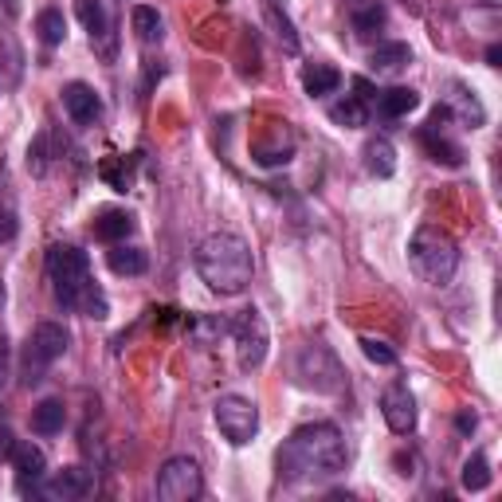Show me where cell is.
Segmentation results:
<instances>
[{
	"instance_id": "cell-1",
	"label": "cell",
	"mask_w": 502,
	"mask_h": 502,
	"mask_svg": "<svg viewBox=\"0 0 502 502\" xmlns=\"http://www.w3.org/2000/svg\"><path fill=\"white\" fill-rule=\"evenodd\" d=\"M279 479L286 483H303V479H333L338 471H345V439L338 432V424H303L291 439L279 448Z\"/></svg>"
},
{
	"instance_id": "cell-2",
	"label": "cell",
	"mask_w": 502,
	"mask_h": 502,
	"mask_svg": "<svg viewBox=\"0 0 502 502\" xmlns=\"http://www.w3.org/2000/svg\"><path fill=\"white\" fill-rule=\"evenodd\" d=\"M47 275L55 283V298L59 306L75 310L82 318H106V294L94 286L91 279V259L87 251L71 247V244H55L47 251Z\"/></svg>"
},
{
	"instance_id": "cell-3",
	"label": "cell",
	"mask_w": 502,
	"mask_h": 502,
	"mask_svg": "<svg viewBox=\"0 0 502 502\" xmlns=\"http://www.w3.org/2000/svg\"><path fill=\"white\" fill-rule=\"evenodd\" d=\"M251 247L236 232H212L208 240L197 247V275L208 283V291L217 294H244L251 283Z\"/></svg>"
},
{
	"instance_id": "cell-4",
	"label": "cell",
	"mask_w": 502,
	"mask_h": 502,
	"mask_svg": "<svg viewBox=\"0 0 502 502\" xmlns=\"http://www.w3.org/2000/svg\"><path fill=\"white\" fill-rule=\"evenodd\" d=\"M409 263L424 283L448 286L456 279V267H459V247L444 228L424 224V228H416V236L409 240Z\"/></svg>"
},
{
	"instance_id": "cell-5",
	"label": "cell",
	"mask_w": 502,
	"mask_h": 502,
	"mask_svg": "<svg viewBox=\"0 0 502 502\" xmlns=\"http://www.w3.org/2000/svg\"><path fill=\"white\" fill-rule=\"evenodd\" d=\"M67 345H71V333L59 326V322H40V326L32 330L28 345H24V385L28 389L40 385L47 369L67 353Z\"/></svg>"
},
{
	"instance_id": "cell-6",
	"label": "cell",
	"mask_w": 502,
	"mask_h": 502,
	"mask_svg": "<svg viewBox=\"0 0 502 502\" xmlns=\"http://www.w3.org/2000/svg\"><path fill=\"white\" fill-rule=\"evenodd\" d=\"M294 377H298V385L310 389V392H342V381H345L338 357H333L322 342L303 345L298 365H294Z\"/></svg>"
},
{
	"instance_id": "cell-7",
	"label": "cell",
	"mask_w": 502,
	"mask_h": 502,
	"mask_svg": "<svg viewBox=\"0 0 502 502\" xmlns=\"http://www.w3.org/2000/svg\"><path fill=\"white\" fill-rule=\"evenodd\" d=\"M212 416H217L220 436L228 439L232 448L251 444V439H256V432H259V409H256V401L236 397V392L220 397V401H217V409H212Z\"/></svg>"
},
{
	"instance_id": "cell-8",
	"label": "cell",
	"mask_w": 502,
	"mask_h": 502,
	"mask_svg": "<svg viewBox=\"0 0 502 502\" xmlns=\"http://www.w3.org/2000/svg\"><path fill=\"white\" fill-rule=\"evenodd\" d=\"M232 338H236V362H240L244 373H251V369L263 365V357H267V322H263V314L256 306L251 310H240V318L232 322Z\"/></svg>"
},
{
	"instance_id": "cell-9",
	"label": "cell",
	"mask_w": 502,
	"mask_h": 502,
	"mask_svg": "<svg viewBox=\"0 0 502 502\" xmlns=\"http://www.w3.org/2000/svg\"><path fill=\"white\" fill-rule=\"evenodd\" d=\"M205 491V475H200L197 459L173 456L165 459V468L158 471V498L161 502H193Z\"/></svg>"
},
{
	"instance_id": "cell-10",
	"label": "cell",
	"mask_w": 502,
	"mask_h": 502,
	"mask_svg": "<svg viewBox=\"0 0 502 502\" xmlns=\"http://www.w3.org/2000/svg\"><path fill=\"white\" fill-rule=\"evenodd\" d=\"M294 158V134L286 122H267V130L251 141V161L263 165V169H279Z\"/></svg>"
},
{
	"instance_id": "cell-11",
	"label": "cell",
	"mask_w": 502,
	"mask_h": 502,
	"mask_svg": "<svg viewBox=\"0 0 502 502\" xmlns=\"http://www.w3.org/2000/svg\"><path fill=\"white\" fill-rule=\"evenodd\" d=\"M381 412H385V424L392 428L397 436H409L416 428V401L404 381H397V385L385 389V397H381Z\"/></svg>"
},
{
	"instance_id": "cell-12",
	"label": "cell",
	"mask_w": 502,
	"mask_h": 502,
	"mask_svg": "<svg viewBox=\"0 0 502 502\" xmlns=\"http://www.w3.org/2000/svg\"><path fill=\"white\" fill-rule=\"evenodd\" d=\"M8 463H12V471H16V491L20 495H35L40 491V483L43 479V468H47V459H43V451L35 448V444H16L12 448V456H8Z\"/></svg>"
},
{
	"instance_id": "cell-13",
	"label": "cell",
	"mask_w": 502,
	"mask_h": 502,
	"mask_svg": "<svg viewBox=\"0 0 502 502\" xmlns=\"http://www.w3.org/2000/svg\"><path fill=\"white\" fill-rule=\"evenodd\" d=\"M63 111L71 114L75 126H94L99 114H102V99L94 94V87H87V82H67L63 87Z\"/></svg>"
},
{
	"instance_id": "cell-14",
	"label": "cell",
	"mask_w": 502,
	"mask_h": 502,
	"mask_svg": "<svg viewBox=\"0 0 502 502\" xmlns=\"http://www.w3.org/2000/svg\"><path fill=\"white\" fill-rule=\"evenodd\" d=\"M75 16L82 20V28L91 32V43H99L102 55L111 59V55H114V43H111V16H106L102 0H75Z\"/></svg>"
},
{
	"instance_id": "cell-15",
	"label": "cell",
	"mask_w": 502,
	"mask_h": 502,
	"mask_svg": "<svg viewBox=\"0 0 502 502\" xmlns=\"http://www.w3.org/2000/svg\"><path fill=\"white\" fill-rule=\"evenodd\" d=\"M43 498H52V502H71V498H82L91 491V475L82 471V468H63V471H55L52 479H47L43 487Z\"/></svg>"
},
{
	"instance_id": "cell-16",
	"label": "cell",
	"mask_w": 502,
	"mask_h": 502,
	"mask_svg": "<svg viewBox=\"0 0 502 502\" xmlns=\"http://www.w3.org/2000/svg\"><path fill=\"white\" fill-rule=\"evenodd\" d=\"M451 94H448V111L451 114H456L459 118V122L463 126H471V130H479L483 122H487V111H483V102L479 99H475V91H468V87H463V82H451V87H448Z\"/></svg>"
},
{
	"instance_id": "cell-17",
	"label": "cell",
	"mask_w": 502,
	"mask_h": 502,
	"mask_svg": "<svg viewBox=\"0 0 502 502\" xmlns=\"http://www.w3.org/2000/svg\"><path fill=\"white\" fill-rule=\"evenodd\" d=\"M134 217H130L126 208H106L99 212V220H94V236H99L102 244H126L130 236H134Z\"/></svg>"
},
{
	"instance_id": "cell-18",
	"label": "cell",
	"mask_w": 502,
	"mask_h": 502,
	"mask_svg": "<svg viewBox=\"0 0 502 502\" xmlns=\"http://www.w3.org/2000/svg\"><path fill=\"white\" fill-rule=\"evenodd\" d=\"M377 114L381 118H404L420 106V94L412 87H389V91H377Z\"/></svg>"
},
{
	"instance_id": "cell-19",
	"label": "cell",
	"mask_w": 502,
	"mask_h": 502,
	"mask_svg": "<svg viewBox=\"0 0 502 502\" xmlns=\"http://www.w3.org/2000/svg\"><path fill=\"white\" fill-rule=\"evenodd\" d=\"M365 169L373 177H381V181L397 173V150H392L389 138H369L365 141Z\"/></svg>"
},
{
	"instance_id": "cell-20",
	"label": "cell",
	"mask_w": 502,
	"mask_h": 502,
	"mask_svg": "<svg viewBox=\"0 0 502 502\" xmlns=\"http://www.w3.org/2000/svg\"><path fill=\"white\" fill-rule=\"evenodd\" d=\"M63 424H67L63 401H40L32 409V432L35 436H55V432H63Z\"/></svg>"
},
{
	"instance_id": "cell-21",
	"label": "cell",
	"mask_w": 502,
	"mask_h": 502,
	"mask_svg": "<svg viewBox=\"0 0 502 502\" xmlns=\"http://www.w3.org/2000/svg\"><path fill=\"white\" fill-rule=\"evenodd\" d=\"M338 82H342V75L330 63H310L303 71V91L310 94V99H326V94L338 91Z\"/></svg>"
},
{
	"instance_id": "cell-22",
	"label": "cell",
	"mask_w": 502,
	"mask_h": 502,
	"mask_svg": "<svg viewBox=\"0 0 502 502\" xmlns=\"http://www.w3.org/2000/svg\"><path fill=\"white\" fill-rule=\"evenodd\" d=\"M106 263H111L114 275H146L150 259L141 247H126V244H111V251H106Z\"/></svg>"
},
{
	"instance_id": "cell-23",
	"label": "cell",
	"mask_w": 502,
	"mask_h": 502,
	"mask_svg": "<svg viewBox=\"0 0 502 502\" xmlns=\"http://www.w3.org/2000/svg\"><path fill=\"white\" fill-rule=\"evenodd\" d=\"M188 333H193L197 345H205V350H212L220 338H228L232 333V322L228 318H217V314H205V318H193L188 322Z\"/></svg>"
},
{
	"instance_id": "cell-24",
	"label": "cell",
	"mask_w": 502,
	"mask_h": 502,
	"mask_svg": "<svg viewBox=\"0 0 502 502\" xmlns=\"http://www.w3.org/2000/svg\"><path fill=\"white\" fill-rule=\"evenodd\" d=\"M420 141H424V150L432 153V161H439V165H451V169H456V165H463V150L456 146V141H448V138L439 134L436 126H428L424 134H420Z\"/></svg>"
},
{
	"instance_id": "cell-25",
	"label": "cell",
	"mask_w": 502,
	"mask_h": 502,
	"mask_svg": "<svg viewBox=\"0 0 502 502\" xmlns=\"http://www.w3.org/2000/svg\"><path fill=\"white\" fill-rule=\"evenodd\" d=\"M409 63H412L409 43H381L373 52V71H377V75H397V71H404Z\"/></svg>"
},
{
	"instance_id": "cell-26",
	"label": "cell",
	"mask_w": 502,
	"mask_h": 502,
	"mask_svg": "<svg viewBox=\"0 0 502 502\" xmlns=\"http://www.w3.org/2000/svg\"><path fill=\"white\" fill-rule=\"evenodd\" d=\"M130 24H134V32H138L141 43H158L161 40V16H158V8L134 5V8H130Z\"/></svg>"
},
{
	"instance_id": "cell-27",
	"label": "cell",
	"mask_w": 502,
	"mask_h": 502,
	"mask_svg": "<svg viewBox=\"0 0 502 502\" xmlns=\"http://www.w3.org/2000/svg\"><path fill=\"white\" fill-rule=\"evenodd\" d=\"M35 32H40V40H43L47 47L63 43V40H67V20H63V12H59V8H43L40 16H35Z\"/></svg>"
},
{
	"instance_id": "cell-28",
	"label": "cell",
	"mask_w": 502,
	"mask_h": 502,
	"mask_svg": "<svg viewBox=\"0 0 502 502\" xmlns=\"http://www.w3.org/2000/svg\"><path fill=\"white\" fill-rule=\"evenodd\" d=\"M459 483H463V491H487V487H491V463H487L483 451H475V456L463 463Z\"/></svg>"
},
{
	"instance_id": "cell-29",
	"label": "cell",
	"mask_w": 502,
	"mask_h": 502,
	"mask_svg": "<svg viewBox=\"0 0 502 502\" xmlns=\"http://www.w3.org/2000/svg\"><path fill=\"white\" fill-rule=\"evenodd\" d=\"M330 118L338 126H365L369 122V111H365V102L357 99V94H350V99H342V102L330 106Z\"/></svg>"
},
{
	"instance_id": "cell-30",
	"label": "cell",
	"mask_w": 502,
	"mask_h": 502,
	"mask_svg": "<svg viewBox=\"0 0 502 502\" xmlns=\"http://www.w3.org/2000/svg\"><path fill=\"white\" fill-rule=\"evenodd\" d=\"M353 28H357V35L381 32V28H385V8H381L377 0H369V5H357L353 8Z\"/></svg>"
},
{
	"instance_id": "cell-31",
	"label": "cell",
	"mask_w": 502,
	"mask_h": 502,
	"mask_svg": "<svg viewBox=\"0 0 502 502\" xmlns=\"http://www.w3.org/2000/svg\"><path fill=\"white\" fill-rule=\"evenodd\" d=\"M362 353L369 357L373 365H397V350L381 338H362Z\"/></svg>"
},
{
	"instance_id": "cell-32",
	"label": "cell",
	"mask_w": 502,
	"mask_h": 502,
	"mask_svg": "<svg viewBox=\"0 0 502 502\" xmlns=\"http://www.w3.org/2000/svg\"><path fill=\"white\" fill-rule=\"evenodd\" d=\"M16 208L12 205H0V244H8V240H16Z\"/></svg>"
},
{
	"instance_id": "cell-33",
	"label": "cell",
	"mask_w": 502,
	"mask_h": 502,
	"mask_svg": "<svg viewBox=\"0 0 502 502\" xmlns=\"http://www.w3.org/2000/svg\"><path fill=\"white\" fill-rule=\"evenodd\" d=\"M456 428H459L463 436H471V432H475V416H471V412H459V416H456Z\"/></svg>"
},
{
	"instance_id": "cell-34",
	"label": "cell",
	"mask_w": 502,
	"mask_h": 502,
	"mask_svg": "<svg viewBox=\"0 0 502 502\" xmlns=\"http://www.w3.org/2000/svg\"><path fill=\"white\" fill-rule=\"evenodd\" d=\"M12 448H16L12 432H0V459H8V456H12Z\"/></svg>"
},
{
	"instance_id": "cell-35",
	"label": "cell",
	"mask_w": 502,
	"mask_h": 502,
	"mask_svg": "<svg viewBox=\"0 0 502 502\" xmlns=\"http://www.w3.org/2000/svg\"><path fill=\"white\" fill-rule=\"evenodd\" d=\"M8 362H12V353H8V345L0 342V385H5V377H8Z\"/></svg>"
},
{
	"instance_id": "cell-36",
	"label": "cell",
	"mask_w": 502,
	"mask_h": 502,
	"mask_svg": "<svg viewBox=\"0 0 502 502\" xmlns=\"http://www.w3.org/2000/svg\"><path fill=\"white\" fill-rule=\"evenodd\" d=\"M498 59H502V47H498V43H491V47H487V63L498 67Z\"/></svg>"
},
{
	"instance_id": "cell-37",
	"label": "cell",
	"mask_w": 502,
	"mask_h": 502,
	"mask_svg": "<svg viewBox=\"0 0 502 502\" xmlns=\"http://www.w3.org/2000/svg\"><path fill=\"white\" fill-rule=\"evenodd\" d=\"M487 5H498V0H487Z\"/></svg>"
}]
</instances>
